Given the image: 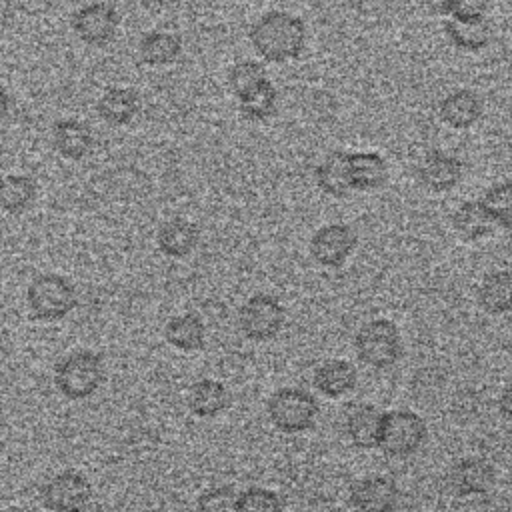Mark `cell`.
<instances>
[{
    "mask_svg": "<svg viewBox=\"0 0 512 512\" xmlns=\"http://www.w3.org/2000/svg\"><path fill=\"white\" fill-rule=\"evenodd\" d=\"M200 240L198 226L186 218H170L156 232V244L170 258L188 256Z\"/></svg>",
    "mask_w": 512,
    "mask_h": 512,
    "instance_id": "cell-16",
    "label": "cell"
},
{
    "mask_svg": "<svg viewBox=\"0 0 512 512\" xmlns=\"http://www.w3.org/2000/svg\"><path fill=\"white\" fill-rule=\"evenodd\" d=\"M238 324L250 340H270L284 326V308L274 296L256 294L240 308Z\"/></svg>",
    "mask_w": 512,
    "mask_h": 512,
    "instance_id": "cell-9",
    "label": "cell"
},
{
    "mask_svg": "<svg viewBox=\"0 0 512 512\" xmlns=\"http://www.w3.org/2000/svg\"><path fill=\"white\" fill-rule=\"evenodd\" d=\"M266 80V70L256 60H238L228 72V84L238 100L250 96Z\"/></svg>",
    "mask_w": 512,
    "mask_h": 512,
    "instance_id": "cell-30",
    "label": "cell"
},
{
    "mask_svg": "<svg viewBox=\"0 0 512 512\" xmlns=\"http://www.w3.org/2000/svg\"><path fill=\"white\" fill-rule=\"evenodd\" d=\"M318 414V402L302 388H280L268 400L272 424L288 434L308 430Z\"/></svg>",
    "mask_w": 512,
    "mask_h": 512,
    "instance_id": "cell-6",
    "label": "cell"
},
{
    "mask_svg": "<svg viewBox=\"0 0 512 512\" xmlns=\"http://www.w3.org/2000/svg\"><path fill=\"white\" fill-rule=\"evenodd\" d=\"M426 440L424 420L410 410L384 412L378 448L388 456L404 458L414 454Z\"/></svg>",
    "mask_w": 512,
    "mask_h": 512,
    "instance_id": "cell-5",
    "label": "cell"
},
{
    "mask_svg": "<svg viewBox=\"0 0 512 512\" xmlns=\"http://www.w3.org/2000/svg\"><path fill=\"white\" fill-rule=\"evenodd\" d=\"M138 54L148 66L174 64L182 54V40L174 32L150 30L138 42Z\"/></svg>",
    "mask_w": 512,
    "mask_h": 512,
    "instance_id": "cell-20",
    "label": "cell"
},
{
    "mask_svg": "<svg viewBox=\"0 0 512 512\" xmlns=\"http://www.w3.org/2000/svg\"><path fill=\"white\" fill-rule=\"evenodd\" d=\"M316 184L322 192L334 198H342L352 190V180H350V162H348V152L334 150L330 152L314 170Z\"/></svg>",
    "mask_w": 512,
    "mask_h": 512,
    "instance_id": "cell-18",
    "label": "cell"
},
{
    "mask_svg": "<svg viewBox=\"0 0 512 512\" xmlns=\"http://www.w3.org/2000/svg\"><path fill=\"white\" fill-rule=\"evenodd\" d=\"M356 246V232L348 224H326L314 232L310 240L312 258L326 268H338L352 254Z\"/></svg>",
    "mask_w": 512,
    "mask_h": 512,
    "instance_id": "cell-10",
    "label": "cell"
},
{
    "mask_svg": "<svg viewBox=\"0 0 512 512\" xmlns=\"http://www.w3.org/2000/svg\"><path fill=\"white\" fill-rule=\"evenodd\" d=\"M480 306L490 314H506L512 310V272L498 270L484 278L478 290Z\"/></svg>",
    "mask_w": 512,
    "mask_h": 512,
    "instance_id": "cell-28",
    "label": "cell"
},
{
    "mask_svg": "<svg viewBox=\"0 0 512 512\" xmlns=\"http://www.w3.org/2000/svg\"><path fill=\"white\" fill-rule=\"evenodd\" d=\"M488 10V0H454L452 8V18H484Z\"/></svg>",
    "mask_w": 512,
    "mask_h": 512,
    "instance_id": "cell-34",
    "label": "cell"
},
{
    "mask_svg": "<svg viewBox=\"0 0 512 512\" xmlns=\"http://www.w3.org/2000/svg\"><path fill=\"white\" fill-rule=\"evenodd\" d=\"M164 338L170 346L184 350V352H192V350H200L204 346L206 328L198 314L186 312V314L172 316L166 322Z\"/></svg>",
    "mask_w": 512,
    "mask_h": 512,
    "instance_id": "cell-24",
    "label": "cell"
},
{
    "mask_svg": "<svg viewBox=\"0 0 512 512\" xmlns=\"http://www.w3.org/2000/svg\"><path fill=\"white\" fill-rule=\"evenodd\" d=\"M356 352L372 368H390L402 356V338L398 328L384 318L372 320L356 334Z\"/></svg>",
    "mask_w": 512,
    "mask_h": 512,
    "instance_id": "cell-4",
    "label": "cell"
},
{
    "mask_svg": "<svg viewBox=\"0 0 512 512\" xmlns=\"http://www.w3.org/2000/svg\"><path fill=\"white\" fill-rule=\"evenodd\" d=\"M0 512H24V510L18 508V506H10V508H2Z\"/></svg>",
    "mask_w": 512,
    "mask_h": 512,
    "instance_id": "cell-38",
    "label": "cell"
},
{
    "mask_svg": "<svg viewBox=\"0 0 512 512\" xmlns=\"http://www.w3.org/2000/svg\"><path fill=\"white\" fill-rule=\"evenodd\" d=\"M446 38L464 52H480L490 42V26L486 18H450L444 22Z\"/></svg>",
    "mask_w": 512,
    "mask_h": 512,
    "instance_id": "cell-26",
    "label": "cell"
},
{
    "mask_svg": "<svg viewBox=\"0 0 512 512\" xmlns=\"http://www.w3.org/2000/svg\"><path fill=\"white\" fill-rule=\"evenodd\" d=\"M8 112H10V94H8V90L0 84V122L8 116Z\"/></svg>",
    "mask_w": 512,
    "mask_h": 512,
    "instance_id": "cell-37",
    "label": "cell"
},
{
    "mask_svg": "<svg viewBox=\"0 0 512 512\" xmlns=\"http://www.w3.org/2000/svg\"><path fill=\"white\" fill-rule=\"evenodd\" d=\"M276 106H278V92L268 78L250 96H246L244 100H238L240 114L252 122L268 120L276 112Z\"/></svg>",
    "mask_w": 512,
    "mask_h": 512,
    "instance_id": "cell-29",
    "label": "cell"
},
{
    "mask_svg": "<svg viewBox=\"0 0 512 512\" xmlns=\"http://www.w3.org/2000/svg\"><path fill=\"white\" fill-rule=\"evenodd\" d=\"M382 416L372 404H358L346 416V434L358 448H376L382 428Z\"/></svg>",
    "mask_w": 512,
    "mask_h": 512,
    "instance_id": "cell-19",
    "label": "cell"
},
{
    "mask_svg": "<svg viewBox=\"0 0 512 512\" xmlns=\"http://www.w3.org/2000/svg\"><path fill=\"white\" fill-rule=\"evenodd\" d=\"M228 390L222 382L204 378L192 384L188 394V408L194 416L200 418H212L220 414L228 406Z\"/></svg>",
    "mask_w": 512,
    "mask_h": 512,
    "instance_id": "cell-27",
    "label": "cell"
},
{
    "mask_svg": "<svg viewBox=\"0 0 512 512\" xmlns=\"http://www.w3.org/2000/svg\"><path fill=\"white\" fill-rule=\"evenodd\" d=\"M92 498V486L84 474L64 470L50 476L40 488L42 506L50 512H82Z\"/></svg>",
    "mask_w": 512,
    "mask_h": 512,
    "instance_id": "cell-7",
    "label": "cell"
},
{
    "mask_svg": "<svg viewBox=\"0 0 512 512\" xmlns=\"http://www.w3.org/2000/svg\"><path fill=\"white\" fill-rule=\"evenodd\" d=\"M350 502L358 512H394L398 504V488L384 476H370L354 484Z\"/></svg>",
    "mask_w": 512,
    "mask_h": 512,
    "instance_id": "cell-12",
    "label": "cell"
},
{
    "mask_svg": "<svg viewBox=\"0 0 512 512\" xmlns=\"http://www.w3.org/2000/svg\"><path fill=\"white\" fill-rule=\"evenodd\" d=\"M38 186L28 174H4L0 176V210L6 214L26 212L34 198Z\"/></svg>",
    "mask_w": 512,
    "mask_h": 512,
    "instance_id": "cell-25",
    "label": "cell"
},
{
    "mask_svg": "<svg viewBox=\"0 0 512 512\" xmlns=\"http://www.w3.org/2000/svg\"><path fill=\"white\" fill-rule=\"evenodd\" d=\"M248 38L264 62L284 64L302 54L306 46V24L290 12L270 10L252 24Z\"/></svg>",
    "mask_w": 512,
    "mask_h": 512,
    "instance_id": "cell-1",
    "label": "cell"
},
{
    "mask_svg": "<svg viewBox=\"0 0 512 512\" xmlns=\"http://www.w3.org/2000/svg\"><path fill=\"white\" fill-rule=\"evenodd\" d=\"M198 512H238V494L228 486H214L198 496Z\"/></svg>",
    "mask_w": 512,
    "mask_h": 512,
    "instance_id": "cell-33",
    "label": "cell"
},
{
    "mask_svg": "<svg viewBox=\"0 0 512 512\" xmlns=\"http://www.w3.org/2000/svg\"><path fill=\"white\" fill-rule=\"evenodd\" d=\"M26 304L36 320L56 322L78 306V292L68 278L48 272L28 284Z\"/></svg>",
    "mask_w": 512,
    "mask_h": 512,
    "instance_id": "cell-3",
    "label": "cell"
},
{
    "mask_svg": "<svg viewBox=\"0 0 512 512\" xmlns=\"http://www.w3.org/2000/svg\"><path fill=\"white\" fill-rule=\"evenodd\" d=\"M238 512H282V502L276 492L254 486L238 494Z\"/></svg>",
    "mask_w": 512,
    "mask_h": 512,
    "instance_id": "cell-32",
    "label": "cell"
},
{
    "mask_svg": "<svg viewBox=\"0 0 512 512\" xmlns=\"http://www.w3.org/2000/svg\"><path fill=\"white\" fill-rule=\"evenodd\" d=\"M482 110H484L482 98L474 90H468V88L450 92L448 96L442 98V102L438 106L440 120L454 130H466V128L474 126L480 120Z\"/></svg>",
    "mask_w": 512,
    "mask_h": 512,
    "instance_id": "cell-14",
    "label": "cell"
},
{
    "mask_svg": "<svg viewBox=\"0 0 512 512\" xmlns=\"http://www.w3.org/2000/svg\"><path fill=\"white\" fill-rule=\"evenodd\" d=\"M496 482L492 464L484 458H464L452 470V488L460 496L484 494Z\"/></svg>",
    "mask_w": 512,
    "mask_h": 512,
    "instance_id": "cell-17",
    "label": "cell"
},
{
    "mask_svg": "<svg viewBox=\"0 0 512 512\" xmlns=\"http://www.w3.org/2000/svg\"><path fill=\"white\" fill-rule=\"evenodd\" d=\"M102 356L92 350H76L54 366V386L68 400L90 398L104 382Z\"/></svg>",
    "mask_w": 512,
    "mask_h": 512,
    "instance_id": "cell-2",
    "label": "cell"
},
{
    "mask_svg": "<svg viewBox=\"0 0 512 512\" xmlns=\"http://www.w3.org/2000/svg\"><path fill=\"white\" fill-rule=\"evenodd\" d=\"M52 144L66 160H82L94 148V132L88 122L78 118H62L52 126Z\"/></svg>",
    "mask_w": 512,
    "mask_h": 512,
    "instance_id": "cell-11",
    "label": "cell"
},
{
    "mask_svg": "<svg viewBox=\"0 0 512 512\" xmlns=\"http://www.w3.org/2000/svg\"><path fill=\"white\" fill-rule=\"evenodd\" d=\"M314 386L328 398L344 396L356 386V368L340 358L326 360L314 372Z\"/></svg>",
    "mask_w": 512,
    "mask_h": 512,
    "instance_id": "cell-22",
    "label": "cell"
},
{
    "mask_svg": "<svg viewBox=\"0 0 512 512\" xmlns=\"http://www.w3.org/2000/svg\"><path fill=\"white\" fill-rule=\"evenodd\" d=\"M70 24L84 44L102 48L114 40L120 26V14L108 2H88L72 14Z\"/></svg>",
    "mask_w": 512,
    "mask_h": 512,
    "instance_id": "cell-8",
    "label": "cell"
},
{
    "mask_svg": "<svg viewBox=\"0 0 512 512\" xmlns=\"http://www.w3.org/2000/svg\"><path fill=\"white\" fill-rule=\"evenodd\" d=\"M352 190H376L388 178L386 160L376 152H348Z\"/></svg>",
    "mask_w": 512,
    "mask_h": 512,
    "instance_id": "cell-21",
    "label": "cell"
},
{
    "mask_svg": "<svg viewBox=\"0 0 512 512\" xmlns=\"http://www.w3.org/2000/svg\"><path fill=\"white\" fill-rule=\"evenodd\" d=\"M462 172L464 164L460 158L440 150H432L424 156L418 168V178L432 192H448L460 182Z\"/></svg>",
    "mask_w": 512,
    "mask_h": 512,
    "instance_id": "cell-13",
    "label": "cell"
},
{
    "mask_svg": "<svg viewBox=\"0 0 512 512\" xmlns=\"http://www.w3.org/2000/svg\"><path fill=\"white\" fill-rule=\"evenodd\" d=\"M420 2L434 16H448L452 14V8H454V0H420Z\"/></svg>",
    "mask_w": 512,
    "mask_h": 512,
    "instance_id": "cell-35",
    "label": "cell"
},
{
    "mask_svg": "<svg viewBox=\"0 0 512 512\" xmlns=\"http://www.w3.org/2000/svg\"><path fill=\"white\" fill-rule=\"evenodd\" d=\"M452 224L458 236L468 242L490 236L496 228V222L492 220V216L488 214V210L480 200L462 202L452 216Z\"/></svg>",
    "mask_w": 512,
    "mask_h": 512,
    "instance_id": "cell-23",
    "label": "cell"
},
{
    "mask_svg": "<svg viewBox=\"0 0 512 512\" xmlns=\"http://www.w3.org/2000/svg\"><path fill=\"white\" fill-rule=\"evenodd\" d=\"M96 112L108 126H128L140 112V96L132 88H110L98 98Z\"/></svg>",
    "mask_w": 512,
    "mask_h": 512,
    "instance_id": "cell-15",
    "label": "cell"
},
{
    "mask_svg": "<svg viewBox=\"0 0 512 512\" xmlns=\"http://www.w3.org/2000/svg\"><path fill=\"white\" fill-rule=\"evenodd\" d=\"M500 410L512 418V384H508L500 396Z\"/></svg>",
    "mask_w": 512,
    "mask_h": 512,
    "instance_id": "cell-36",
    "label": "cell"
},
{
    "mask_svg": "<svg viewBox=\"0 0 512 512\" xmlns=\"http://www.w3.org/2000/svg\"><path fill=\"white\" fill-rule=\"evenodd\" d=\"M480 202L484 204L496 226L512 228V180L490 186Z\"/></svg>",
    "mask_w": 512,
    "mask_h": 512,
    "instance_id": "cell-31",
    "label": "cell"
}]
</instances>
